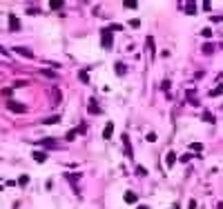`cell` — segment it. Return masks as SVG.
Listing matches in <instances>:
<instances>
[{
    "mask_svg": "<svg viewBox=\"0 0 223 209\" xmlns=\"http://www.w3.org/2000/svg\"><path fill=\"white\" fill-rule=\"evenodd\" d=\"M123 198H125V203H127V205H134V203L138 200L134 191H125V196H123Z\"/></svg>",
    "mask_w": 223,
    "mask_h": 209,
    "instance_id": "obj_5",
    "label": "cell"
},
{
    "mask_svg": "<svg viewBox=\"0 0 223 209\" xmlns=\"http://www.w3.org/2000/svg\"><path fill=\"white\" fill-rule=\"evenodd\" d=\"M165 163H167V167H174V163H176V154H174V151H167Z\"/></svg>",
    "mask_w": 223,
    "mask_h": 209,
    "instance_id": "obj_9",
    "label": "cell"
},
{
    "mask_svg": "<svg viewBox=\"0 0 223 209\" xmlns=\"http://www.w3.org/2000/svg\"><path fill=\"white\" fill-rule=\"evenodd\" d=\"M49 7L51 9H60L63 7V0H49Z\"/></svg>",
    "mask_w": 223,
    "mask_h": 209,
    "instance_id": "obj_15",
    "label": "cell"
},
{
    "mask_svg": "<svg viewBox=\"0 0 223 209\" xmlns=\"http://www.w3.org/2000/svg\"><path fill=\"white\" fill-rule=\"evenodd\" d=\"M27 183H29V176H20V178H18V185H27Z\"/></svg>",
    "mask_w": 223,
    "mask_h": 209,
    "instance_id": "obj_18",
    "label": "cell"
},
{
    "mask_svg": "<svg viewBox=\"0 0 223 209\" xmlns=\"http://www.w3.org/2000/svg\"><path fill=\"white\" fill-rule=\"evenodd\" d=\"M89 111H91V113H98V111H100V107H98V104H96L94 100L89 102Z\"/></svg>",
    "mask_w": 223,
    "mask_h": 209,
    "instance_id": "obj_16",
    "label": "cell"
},
{
    "mask_svg": "<svg viewBox=\"0 0 223 209\" xmlns=\"http://www.w3.org/2000/svg\"><path fill=\"white\" fill-rule=\"evenodd\" d=\"M76 134H78V131H76V129H71V131H67V140H74V138H76Z\"/></svg>",
    "mask_w": 223,
    "mask_h": 209,
    "instance_id": "obj_21",
    "label": "cell"
},
{
    "mask_svg": "<svg viewBox=\"0 0 223 209\" xmlns=\"http://www.w3.org/2000/svg\"><path fill=\"white\" fill-rule=\"evenodd\" d=\"M43 122H45V125H54V122H60V116H49V118H45Z\"/></svg>",
    "mask_w": 223,
    "mask_h": 209,
    "instance_id": "obj_14",
    "label": "cell"
},
{
    "mask_svg": "<svg viewBox=\"0 0 223 209\" xmlns=\"http://www.w3.org/2000/svg\"><path fill=\"white\" fill-rule=\"evenodd\" d=\"M190 160H192V154H183L181 156V163H190Z\"/></svg>",
    "mask_w": 223,
    "mask_h": 209,
    "instance_id": "obj_22",
    "label": "cell"
},
{
    "mask_svg": "<svg viewBox=\"0 0 223 209\" xmlns=\"http://www.w3.org/2000/svg\"><path fill=\"white\" fill-rule=\"evenodd\" d=\"M123 145H125V156L132 158V145H129V138L127 136H123Z\"/></svg>",
    "mask_w": 223,
    "mask_h": 209,
    "instance_id": "obj_10",
    "label": "cell"
},
{
    "mask_svg": "<svg viewBox=\"0 0 223 209\" xmlns=\"http://www.w3.org/2000/svg\"><path fill=\"white\" fill-rule=\"evenodd\" d=\"M201 34H203V36H205V38H210V36H212V29H208V27H205V29H203Z\"/></svg>",
    "mask_w": 223,
    "mask_h": 209,
    "instance_id": "obj_24",
    "label": "cell"
},
{
    "mask_svg": "<svg viewBox=\"0 0 223 209\" xmlns=\"http://www.w3.org/2000/svg\"><path fill=\"white\" fill-rule=\"evenodd\" d=\"M138 25H141V20H138V18H134V20H132V22H129V27H132V29H136V27H138Z\"/></svg>",
    "mask_w": 223,
    "mask_h": 209,
    "instance_id": "obj_23",
    "label": "cell"
},
{
    "mask_svg": "<svg viewBox=\"0 0 223 209\" xmlns=\"http://www.w3.org/2000/svg\"><path fill=\"white\" fill-rule=\"evenodd\" d=\"M100 45H103V49H112V47H114V36H112V31L107 27L100 31Z\"/></svg>",
    "mask_w": 223,
    "mask_h": 209,
    "instance_id": "obj_1",
    "label": "cell"
},
{
    "mask_svg": "<svg viewBox=\"0 0 223 209\" xmlns=\"http://www.w3.org/2000/svg\"><path fill=\"white\" fill-rule=\"evenodd\" d=\"M203 120H208V122H214V116H212V113H208V111H205V113H203Z\"/></svg>",
    "mask_w": 223,
    "mask_h": 209,
    "instance_id": "obj_20",
    "label": "cell"
},
{
    "mask_svg": "<svg viewBox=\"0 0 223 209\" xmlns=\"http://www.w3.org/2000/svg\"><path fill=\"white\" fill-rule=\"evenodd\" d=\"M185 14L194 16V14H197V5H194V2H185Z\"/></svg>",
    "mask_w": 223,
    "mask_h": 209,
    "instance_id": "obj_12",
    "label": "cell"
},
{
    "mask_svg": "<svg viewBox=\"0 0 223 209\" xmlns=\"http://www.w3.org/2000/svg\"><path fill=\"white\" fill-rule=\"evenodd\" d=\"M190 149L194 151V154H199V156H201V151H203V145H201V142H192V145H190Z\"/></svg>",
    "mask_w": 223,
    "mask_h": 209,
    "instance_id": "obj_13",
    "label": "cell"
},
{
    "mask_svg": "<svg viewBox=\"0 0 223 209\" xmlns=\"http://www.w3.org/2000/svg\"><path fill=\"white\" fill-rule=\"evenodd\" d=\"M14 51H16V53H20V56H25V58H31V56H34L29 49H27V47H16Z\"/></svg>",
    "mask_w": 223,
    "mask_h": 209,
    "instance_id": "obj_7",
    "label": "cell"
},
{
    "mask_svg": "<svg viewBox=\"0 0 223 209\" xmlns=\"http://www.w3.org/2000/svg\"><path fill=\"white\" fill-rule=\"evenodd\" d=\"M9 27H11L14 31H18V29H20V20H18V18H16L14 14L9 16Z\"/></svg>",
    "mask_w": 223,
    "mask_h": 209,
    "instance_id": "obj_4",
    "label": "cell"
},
{
    "mask_svg": "<svg viewBox=\"0 0 223 209\" xmlns=\"http://www.w3.org/2000/svg\"><path fill=\"white\" fill-rule=\"evenodd\" d=\"M112 134H114V125H112V122H107V125H105V131H103V138H105V140H109V138H112Z\"/></svg>",
    "mask_w": 223,
    "mask_h": 209,
    "instance_id": "obj_6",
    "label": "cell"
},
{
    "mask_svg": "<svg viewBox=\"0 0 223 209\" xmlns=\"http://www.w3.org/2000/svg\"><path fill=\"white\" fill-rule=\"evenodd\" d=\"M7 109L14 111V113H25V111H27V107H25L22 102H16V100H11V98L7 100Z\"/></svg>",
    "mask_w": 223,
    "mask_h": 209,
    "instance_id": "obj_2",
    "label": "cell"
},
{
    "mask_svg": "<svg viewBox=\"0 0 223 209\" xmlns=\"http://www.w3.org/2000/svg\"><path fill=\"white\" fill-rule=\"evenodd\" d=\"M114 69H116V73H118V76H125V73H127V67H125L123 62H116V65H114Z\"/></svg>",
    "mask_w": 223,
    "mask_h": 209,
    "instance_id": "obj_11",
    "label": "cell"
},
{
    "mask_svg": "<svg viewBox=\"0 0 223 209\" xmlns=\"http://www.w3.org/2000/svg\"><path fill=\"white\" fill-rule=\"evenodd\" d=\"M174 209H179V207H174Z\"/></svg>",
    "mask_w": 223,
    "mask_h": 209,
    "instance_id": "obj_26",
    "label": "cell"
},
{
    "mask_svg": "<svg viewBox=\"0 0 223 209\" xmlns=\"http://www.w3.org/2000/svg\"><path fill=\"white\" fill-rule=\"evenodd\" d=\"M136 209H147V207H145V205H138V207H136Z\"/></svg>",
    "mask_w": 223,
    "mask_h": 209,
    "instance_id": "obj_25",
    "label": "cell"
},
{
    "mask_svg": "<svg viewBox=\"0 0 223 209\" xmlns=\"http://www.w3.org/2000/svg\"><path fill=\"white\" fill-rule=\"evenodd\" d=\"M40 147L54 149V147H58V140H56V138H43V140H40Z\"/></svg>",
    "mask_w": 223,
    "mask_h": 209,
    "instance_id": "obj_3",
    "label": "cell"
},
{
    "mask_svg": "<svg viewBox=\"0 0 223 209\" xmlns=\"http://www.w3.org/2000/svg\"><path fill=\"white\" fill-rule=\"evenodd\" d=\"M34 160L36 163H45V160H47V154H45V151H34Z\"/></svg>",
    "mask_w": 223,
    "mask_h": 209,
    "instance_id": "obj_8",
    "label": "cell"
},
{
    "mask_svg": "<svg viewBox=\"0 0 223 209\" xmlns=\"http://www.w3.org/2000/svg\"><path fill=\"white\" fill-rule=\"evenodd\" d=\"M123 5H125L127 9H136V5H138V2H136V0H125Z\"/></svg>",
    "mask_w": 223,
    "mask_h": 209,
    "instance_id": "obj_17",
    "label": "cell"
},
{
    "mask_svg": "<svg viewBox=\"0 0 223 209\" xmlns=\"http://www.w3.org/2000/svg\"><path fill=\"white\" fill-rule=\"evenodd\" d=\"M78 78H80L83 82H89V76H87V71H80V73H78Z\"/></svg>",
    "mask_w": 223,
    "mask_h": 209,
    "instance_id": "obj_19",
    "label": "cell"
}]
</instances>
